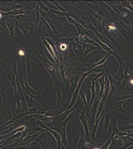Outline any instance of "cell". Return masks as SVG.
I'll list each match as a JSON object with an SVG mask.
<instances>
[{
    "label": "cell",
    "mask_w": 133,
    "mask_h": 149,
    "mask_svg": "<svg viewBox=\"0 0 133 149\" xmlns=\"http://www.w3.org/2000/svg\"><path fill=\"white\" fill-rule=\"evenodd\" d=\"M110 55L111 54L110 53H107V54L102 59H101L100 60L97 62H96V63H95L94 64H91V67L89 68V71H90L91 69H93V68H95V67H96L97 66H100V65H101L104 64L105 61H106V60L109 57Z\"/></svg>",
    "instance_id": "44"
},
{
    "label": "cell",
    "mask_w": 133,
    "mask_h": 149,
    "mask_svg": "<svg viewBox=\"0 0 133 149\" xmlns=\"http://www.w3.org/2000/svg\"><path fill=\"white\" fill-rule=\"evenodd\" d=\"M112 139V138L111 137V138L107 142L105 143L103 145H102L101 147L100 148V149H108V147L109 146V145L111 143Z\"/></svg>",
    "instance_id": "53"
},
{
    "label": "cell",
    "mask_w": 133,
    "mask_h": 149,
    "mask_svg": "<svg viewBox=\"0 0 133 149\" xmlns=\"http://www.w3.org/2000/svg\"><path fill=\"white\" fill-rule=\"evenodd\" d=\"M29 14L31 15V21L36 25V29L38 24H39L41 17H40V13L39 12V8L38 6H37L36 9H34L33 10L29 12Z\"/></svg>",
    "instance_id": "32"
},
{
    "label": "cell",
    "mask_w": 133,
    "mask_h": 149,
    "mask_svg": "<svg viewBox=\"0 0 133 149\" xmlns=\"http://www.w3.org/2000/svg\"><path fill=\"white\" fill-rule=\"evenodd\" d=\"M79 94L80 98H81V100H82V102H83L84 104V106L86 107V109H88V104H87V102H86V95L84 94V93L83 92V91H81V90H80Z\"/></svg>",
    "instance_id": "50"
},
{
    "label": "cell",
    "mask_w": 133,
    "mask_h": 149,
    "mask_svg": "<svg viewBox=\"0 0 133 149\" xmlns=\"http://www.w3.org/2000/svg\"><path fill=\"white\" fill-rule=\"evenodd\" d=\"M48 2H50L51 3H53V5L56 6V7H57L58 8H59L60 10H61L62 12H64V13H67V12L66 11V10L64 9V8H63L62 6H61L59 4V3L57 2V1H48Z\"/></svg>",
    "instance_id": "51"
},
{
    "label": "cell",
    "mask_w": 133,
    "mask_h": 149,
    "mask_svg": "<svg viewBox=\"0 0 133 149\" xmlns=\"http://www.w3.org/2000/svg\"><path fill=\"white\" fill-rule=\"evenodd\" d=\"M24 60L26 66V74L29 75L33 76L36 73L38 64L36 61L31 59L29 56L25 58Z\"/></svg>",
    "instance_id": "19"
},
{
    "label": "cell",
    "mask_w": 133,
    "mask_h": 149,
    "mask_svg": "<svg viewBox=\"0 0 133 149\" xmlns=\"http://www.w3.org/2000/svg\"><path fill=\"white\" fill-rule=\"evenodd\" d=\"M10 128V127H3V128H2V127H0V131L2 130L3 129H8Z\"/></svg>",
    "instance_id": "54"
},
{
    "label": "cell",
    "mask_w": 133,
    "mask_h": 149,
    "mask_svg": "<svg viewBox=\"0 0 133 149\" xmlns=\"http://www.w3.org/2000/svg\"><path fill=\"white\" fill-rule=\"evenodd\" d=\"M133 77V72L131 69L128 67L125 68L124 72V80H129Z\"/></svg>",
    "instance_id": "48"
},
{
    "label": "cell",
    "mask_w": 133,
    "mask_h": 149,
    "mask_svg": "<svg viewBox=\"0 0 133 149\" xmlns=\"http://www.w3.org/2000/svg\"><path fill=\"white\" fill-rule=\"evenodd\" d=\"M98 81L95 82V83H93L91 84V85H90L88 86V88L91 91V109L92 107V106L93 105V103L94 102V100L95 99V97L97 94H96V90H95V85H96V83Z\"/></svg>",
    "instance_id": "40"
},
{
    "label": "cell",
    "mask_w": 133,
    "mask_h": 149,
    "mask_svg": "<svg viewBox=\"0 0 133 149\" xmlns=\"http://www.w3.org/2000/svg\"><path fill=\"white\" fill-rule=\"evenodd\" d=\"M81 74H75L70 77V78L67 79L68 83H70V94L72 95L76 91V88L78 86V83L79 81V79L81 78Z\"/></svg>",
    "instance_id": "26"
},
{
    "label": "cell",
    "mask_w": 133,
    "mask_h": 149,
    "mask_svg": "<svg viewBox=\"0 0 133 149\" xmlns=\"http://www.w3.org/2000/svg\"><path fill=\"white\" fill-rule=\"evenodd\" d=\"M42 17L46 20L54 34L58 38H72L78 36L77 27L69 24L66 17H59L51 12L45 13L39 9Z\"/></svg>",
    "instance_id": "1"
},
{
    "label": "cell",
    "mask_w": 133,
    "mask_h": 149,
    "mask_svg": "<svg viewBox=\"0 0 133 149\" xmlns=\"http://www.w3.org/2000/svg\"><path fill=\"white\" fill-rule=\"evenodd\" d=\"M93 32H94L95 36L98 37V39L101 41V42L104 43V44L106 45L107 46H108L114 52L118 53L117 52V50L115 46H114V45L113 43L111 42L110 40L108 39V38H107L105 36L101 34V33H100L96 30L93 31Z\"/></svg>",
    "instance_id": "23"
},
{
    "label": "cell",
    "mask_w": 133,
    "mask_h": 149,
    "mask_svg": "<svg viewBox=\"0 0 133 149\" xmlns=\"http://www.w3.org/2000/svg\"><path fill=\"white\" fill-rule=\"evenodd\" d=\"M8 79L5 70L0 65V95L4 97H6V86Z\"/></svg>",
    "instance_id": "18"
},
{
    "label": "cell",
    "mask_w": 133,
    "mask_h": 149,
    "mask_svg": "<svg viewBox=\"0 0 133 149\" xmlns=\"http://www.w3.org/2000/svg\"><path fill=\"white\" fill-rule=\"evenodd\" d=\"M91 3H94L98 6V7H99L100 9L106 14V15L108 17V19L110 18V19L113 20L115 22H117L119 20H122L123 22V19L121 17H120L113 11V10L111 9L107 3H105L104 1H93Z\"/></svg>",
    "instance_id": "10"
},
{
    "label": "cell",
    "mask_w": 133,
    "mask_h": 149,
    "mask_svg": "<svg viewBox=\"0 0 133 149\" xmlns=\"http://www.w3.org/2000/svg\"><path fill=\"white\" fill-rule=\"evenodd\" d=\"M68 62L69 63V65L67 68L66 73H67V76L66 79L70 78V77L75 74H81L83 73H86L89 71V68L91 67V64L87 63L84 64L81 62H77L68 59Z\"/></svg>",
    "instance_id": "7"
},
{
    "label": "cell",
    "mask_w": 133,
    "mask_h": 149,
    "mask_svg": "<svg viewBox=\"0 0 133 149\" xmlns=\"http://www.w3.org/2000/svg\"><path fill=\"white\" fill-rule=\"evenodd\" d=\"M74 39L72 38H60L56 41L58 59L60 65H65V62L68 61L70 45L74 40Z\"/></svg>",
    "instance_id": "5"
},
{
    "label": "cell",
    "mask_w": 133,
    "mask_h": 149,
    "mask_svg": "<svg viewBox=\"0 0 133 149\" xmlns=\"http://www.w3.org/2000/svg\"><path fill=\"white\" fill-rule=\"evenodd\" d=\"M74 41L78 44H80L81 45L84 46L86 44H93L95 46H100V45L97 43L93 39L89 38L88 37V36H86L79 35L75 38Z\"/></svg>",
    "instance_id": "22"
},
{
    "label": "cell",
    "mask_w": 133,
    "mask_h": 149,
    "mask_svg": "<svg viewBox=\"0 0 133 149\" xmlns=\"http://www.w3.org/2000/svg\"><path fill=\"white\" fill-rule=\"evenodd\" d=\"M72 49L78 57L80 62L84 64H86L88 63L85 61L84 59V53L86 46L81 45L73 41L72 42Z\"/></svg>",
    "instance_id": "17"
},
{
    "label": "cell",
    "mask_w": 133,
    "mask_h": 149,
    "mask_svg": "<svg viewBox=\"0 0 133 149\" xmlns=\"http://www.w3.org/2000/svg\"><path fill=\"white\" fill-rule=\"evenodd\" d=\"M122 138H123V142L124 143V147L123 148V149H126L128 146L133 144V139L129 136L122 137Z\"/></svg>",
    "instance_id": "46"
},
{
    "label": "cell",
    "mask_w": 133,
    "mask_h": 149,
    "mask_svg": "<svg viewBox=\"0 0 133 149\" xmlns=\"http://www.w3.org/2000/svg\"><path fill=\"white\" fill-rule=\"evenodd\" d=\"M20 57L19 50L15 44L10 43L0 54V65L5 70L13 91L17 89V62Z\"/></svg>",
    "instance_id": "2"
},
{
    "label": "cell",
    "mask_w": 133,
    "mask_h": 149,
    "mask_svg": "<svg viewBox=\"0 0 133 149\" xmlns=\"http://www.w3.org/2000/svg\"><path fill=\"white\" fill-rule=\"evenodd\" d=\"M115 95H116V99L110 102L116 101H124L129 98H133V91H121Z\"/></svg>",
    "instance_id": "28"
},
{
    "label": "cell",
    "mask_w": 133,
    "mask_h": 149,
    "mask_svg": "<svg viewBox=\"0 0 133 149\" xmlns=\"http://www.w3.org/2000/svg\"><path fill=\"white\" fill-rule=\"evenodd\" d=\"M86 146V142L85 141L84 137L83 126H82L81 128V137H80V139H79V142L78 143L77 149H85Z\"/></svg>",
    "instance_id": "41"
},
{
    "label": "cell",
    "mask_w": 133,
    "mask_h": 149,
    "mask_svg": "<svg viewBox=\"0 0 133 149\" xmlns=\"http://www.w3.org/2000/svg\"><path fill=\"white\" fill-rule=\"evenodd\" d=\"M76 27H77V29L78 31V36L82 35V36H89L90 37H91L90 32H89V30L85 29L80 24L78 23L77 26H76Z\"/></svg>",
    "instance_id": "38"
},
{
    "label": "cell",
    "mask_w": 133,
    "mask_h": 149,
    "mask_svg": "<svg viewBox=\"0 0 133 149\" xmlns=\"http://www.w3.org/2000/svg\"><path fill=\"white\" fill-rule=\"evenodd\" d=\"M45 131H46L45 129H42V130L40 131L35 134H32L31 135L26 136L24 139V145L27 146L31 149V146H30L31 143L33 142L36 141V140L38 139L39 135Z\"/></svg>",
    "instance_id": "27"
},
{
    "label": "cell",
    "mask_w": 133,
    "mask_h": 149,
    "mask_svg": "<svg viewBox=\"0 0 133 149\" xmlns=\"http://www.w3.org/2000/svg\"><path fill=\"white\" fill-rule=\"evenodd\" d=\"M25 8H22L19 9H14L13 10L8 13H3L2 12V17L4 16H8V15H12V16H16V15H24L26 14L27 12H25Z\"/></svg>",
    "instance_id": "35"
},
{
    "label": "cell",
    "mask_w": 133,
    "mask_h": 149,
    "mask_svg": "<svg viewBox=\"0 0 133 149\" xmlns=\"http://www.w3.org/2000/svg\"><path fill=\"white\" fill-rule=\"evenodd\" d=\"M120 3L122 7L128 9V10L133 12V6L132 5V3H130V1H120Z\"/></svg>",
    "instance_id": "47"
},
{
    "label": "cell",
    "mask_w": 133,
    "mask_h": 149,
    "mask_svg": "<svg viewBox=\"0 0 133 149\" xmlns=\"http://www.w3.org/2000/svg\"><path fill=\"white\" fill-rule=\"evenodd\" d=\"M79 98L78 100L77 101L76 104L74 106L72 109H66L62 113H61L60 115H59V116L55 117L54 120L53 121L52 123H61L63 121H64L74 110L77 109V107L78 106V103H79Z\"/></svg>",
    "instance_id": "20"
},
{
    "label": "cell",
    "mask_w": 133,
    "mask_h": 149,
    "mask_svg": "<svg viewBox=\"0 0 133 149\" xmlns=\"http://www.w3.org/2000/svg\"><path fill=\"white\" fill-rule=\"evenodd\" d=\"M86 49L84 51V56L88 54L89 53L91 52L96 50H103L102 48L100 46H95L93 44H86Z\"/></svg>",
    "instance_id": "39"
},
{
    "label": "cell",
    "mask_w": 133,
    "mask_h": 149,
    "mask_svg": "<svg viewBox=\"0 0 133 149\" xmlns=\"http://www.w3.org/2000/svg\"><path fill=\"white\" fill-rule=\"evenodd\" d=\"M15 26L22 31L27 39H31V37L29 36V32L31 30L35 31L36 29V25L33 22L27 21H16Z\"/></svg>",
    "instance_id": "11"
},
{
    "label": "cell",
    "mask_w": 133,
    "mask_h": 149,
    "mask_svg": "<svg viewBox=\"0 0 133 149\" xmlns=\"http://www.w3.org/2000/svg\"><path fill=\"white\" fill-rule=\"evenodd\" d=\"M31 116L33 117L34 118L40 121L45 124L48 122H52L54 120V119L55 118V117L46 116L44 114H34Z\"/></svg>",
    "instance_id": "36"
},
{
    "label": "cell",
    "mask_w": 133,
    "mask_h": 149,
    "mask_svg": "<svg viewBox=\"0 0 133 149\" xmlns=\"http://www.w3.org/2000/svg\"><path fill=\"white\" fill-rule=\"evenodd\" d=\"M66 18L67 19L68 22H69V24L74 25L75 26H77V24H78V22H77L76 20H75L74 19H73V18L71 17L70 16H67Z\"/></svg>",
    "instance_id": "52"
},
{
    "label": "cell",
    "mask_w": 133,
    "mask_h": 149,
    "mask_svg": "<svg viewBox=\"0 0 133 149\" xmlns=\"http://www.w3.org/2000/svg\"><path fill=\"white\" fill-rule=\"evenodd\" d=\"M91 72H88L86 73H83V74L81 75V78L79 79V81L78 83V86L76 88V91H75L74 93L72 95V99L71 100V103L69 105V107H68V109H72V107H74L75 105V103H76L77 102V100L78 99V97L79 95V93L80 90H81V85L83 83V82L84 81V79L87 77L89 75V74H91Z\"/></svg>",
    "instance_id": "13"
},
{
    "label": "cell",
    "mask_w": 133,
    "mask_h": 149,
    "mask_svg": "<svg viewBox=\"0 0 133 149\" xmlns=\"http://www.w3.org/2000/svg\"><path fill=\"white\" fill-rule=\"evenodd\" d=\"M107 80H108V75H107V73H105L104 75H103L102 76H101L98 80V81L99 82V83L100 85V94L97 97L98 100L99 101L101 100L102 97L105 86L107 83Z\"/></svg>",
    "instance_id": "29"
},
{
    "label": "cell",
    "mask_w": 133,
    "mask_h": 149,
    "mask_svg": "<svg viewBox=\"0 0 133 149\" xmlns=\"http://www.w3.org/2000/svg\"><path fill=\"white\" fill-rule=\"evenodd\" d=\"M115 23L116 24L118 31L121 34L126 36H131L132 34H133L130 26L126 25L123 21L119 20Z\"/></svg>",
    "instance_id": "24"
},
{
    "label": "cell",
    "mask_w": 133,
    "mask_h": 149,
    "mask_svg": "<svg viewBox=\"0 0 133 149\" xmlns=\"http://www.w3.org/2000/svg\"><path fill=\"white\" fill-rule=\"evenodd\" d=\"M5 24L8 27L9 32H10V36L11 38V40L13 41L14 44L16 46L17 49L19 50L20 49V47L18 46L17 43L16 42L15 36V26H15V21L13 19L9 18L6 20Z\"/></svg>",
    "instance_id": "21"
},
{
    "label": "cell",
    "mask_w": 133,
    "mask_h": 149,
    "mask_svg": "<svg viewBox=\"0 0 133 149\" xmlns=\"http://www.w3.org/2000/svg\"><path fill=\"white\" fill-rule=\"evenodd\" d=\"M72 117V115H70L67 118L62 122L59 123H53L54 127L50 128L51 129L55 131L61 136L62 138V143L65 147L67 149L68 144L67 139V133H66V126L68 123L70 119Z\"/></svg>",
    "instance_id": "9"
},
{
    "label": "cell",
    "mask_w": 133,
    "mask_h": 149,
    "mask_svg": "<svg viewBox=\"0 0 133 149\" xmlns=\"http://www.w3.org/2000/svg\"><path fill=\"white\" fill-rule=\"evenodd\" d=\"M14 117L13 112L7 105V98L0 95V127Z\"/></svg>",
    "instance_id": "8"
},
{
    "label": "cell",
    "mask_w": 133,
    "mask_h": 149,
    "mask_svg": "<svg viewBox=\"0 0 133 149\" xmlns=\"http://www.w3.org/2000/svg\"><path fill=\"white\" fill-rule=\"evenodd\" d=\"M27 74L25 73L24 75V84L20 83V85L21 87L22 88V90L24 91L25 93L29 95L31 98V105H32V100H36V102L39 103L40 106L43 107V108L48 110H50L49 107L46 103L44 99L43 98L41 95V92L43 90V88H41L39 91H36L33 89H32L31 86H29V84L27 83Z\"/></svg>",
    "instance_id": "4"
},
{
    "label": "cell",
    "mask_w": 133,
    "mask_h": 149,
    "mask_svg": "<svg viewBox=\"0 0 133 149\" xmlns=\"http://www.w3.org/2000/svg\"><path fill=\"white\" fill-rule=\"evenodd\" d=\"M124 103V101H116L115 102L114 104H113V107L111 108V110L117 111L122 112L125 113H127L129 114L130 113H129L126 111H125L124 109L122 108V105Z\"/></svg>",
    "instance_id": "37"
},
{
    "label": "cell",
    "mask_w": 133,
    "mask_h": 149,
    "mask_svg": "<svg viewBox=\"0 0 133 149\" xmlns=\"http://www.w3.org/2000/svg\"><path fill=\"white\" fill-rule=\"evenodd\" d=\"M105 74L104 73H91V74H89L85 79L84 81L86 85L90 86V83L92 84L93 83H95L98 81L99 78H100L103 75Z\"/></svg>",
    "instance_id": "31"
},
{
    "label": "cell",
    "mask_w": 133,
    "mask_h": 149,
    "mask_svg": "<svg viewBox=\"0 0 133 149\" xmlns=\"http://www.w3.org/2000/svg\"><path fill=\"white\" fill-rule=\"evenodd\" d=\"M104 2L123 20H124V19L125 17H126L128 16V15H127V13L126 12L122 10L121 8L120 7V5H121L120 1L119 2H117V1H104Z\"/></svg>",
    "instance_id": "16"
},
{
    "label": "cell",
    "mask_w": 133,
    "mask_h": 149,
    "mask_svg": "<svg viewBox=\"0 0 133 149\" xmlns=\"http://www.w3.org/2000/svg\"><path fill=\"white\" fill-rule=\"evenodd\" d=\"M34 36H38L39 37H44L51 39L56 42L59 39L56 37L49 24L46 22L44 17H41L39 24L36 30L34 31L31 38Z\"/></svg>",
    "instance_id": "6"
},
{
    "label": "cell",
    "mask_w": 133,
    "mask_h": 149,
    "mask_svg": "<svg viewBox=\"0 0 133 149\" xmlns=\"http://www.w3.org/2000/svg\"><path fill=\"white\" fill-rule=\"evenodd\" d=\"M41 39H42V42H43V44L44 45V46L46 48L47 50L48 51L49 53L52 56L53 58L54 59V60L55 61L56 63H57L58 67H59L60 65V62H59V60H58L57 57V56H56L55 54V53H54V51L53 50L51 46L49 44V43L45 39L43 38H42V37H41Z\"/></svg>",
    "instance_id": "34"
},
{
    "label": "cell",
    "mask_w": 133,
    "mask_h": 149,
    "mask_svg": "<svg viewBox=\"0 0 133 149\" xmlns=\"http://www.w3.org/2000/svg\"><path fill=\"white\" fill-rule=\"evenodd\" d=\"M107 74L108 75V79L109 81L110 86L111 90L110 96H112V95H115L116 93L117 89L118 88V87L121 84L116 81V80H115L114 78L111 76L109 71L107 72Z\"/></svg>",
    "instance_id": "30"
},
{
    "label": "cell",
    "mask_w": 133,
    "mask_h": 149,
    "mask_svg": "<svg viewBox=\"0 0 133 149\" xmlns=\"http://www.w3.org/2000/svg\"><path fill=\"white\" fill-rule=\"evenodd\" d=\"M113 56L117 60V61L119 62V64L118 73L116 75V76L114 78L116 81L121 84L124 79V72H125L126 66H125L124 62L122 59L120 55L118 54V53L115 54Z\"/></svg>",
    "instance_id": "14"
},
{
    "label": "cell",
    "mask_w": 133,
    "mask_h": 149,
    "mask_svg": "<svg viewBox=\"0 0 133 149\" xmlns=\"http://www.w3.org/2000/svg\"><path fill=\"white\" fill-rule=\"evenodd\" d=\"M78 110V114L79 116V119L81 120V122L82 123V126L84 128L86 133V137L88 140H89L90 138V134H89L88 127V122H87V118H86V115L85 114L86 112L84 109L81 110L80 109H77Z\"/></svg>",
    "instance_id": "25"
},
{
    "label": "cell",
    "mask_w": 133,
    "mask_h": 149,
    "mask_svg": "<svg viewBox=\"0 0 133 149\" xmlns=\"http://www.w3.org/2000/svg\"><path fill=\"white\" fill-rule=\"evenodd\" d=\"M109 66L110 63L109 62H105L101 65L93 68L90 71L91 72V73H107V72L109 71L108 69L109 68Z\"/></svg>",
    "instance_id": "33"
},
{
    "label": "cell",
    "mask_w": 133,
    "mask_h": 149,
    "mask_svg": "<svg viewBox=\"0 0 133 149\" xmlns=\"http://www.w3.org/2000/svg\"><path fill=\"white\" fill-rule=\"evenodd\" d=\"M36 125H38L41 128L43 129H45L46 131H49L50 132L51 134H52L53 136H54V138H55L56 140L57 141V148L56 149H61V147L62 145V138H61V136L57 132H56L55 131L51 129L50 128L47 127L45 124L43 123V122L40 121L36 120Z\"/></svg>",
    "instance_id": "15"
},
{
    "label": "cell",
    "mask_w": 133,
    "mask_h": 149,
    "mask_svg": "<svg viewBox=\"0 0 133 149\" xmlns=\"http://www.w3.org/2000/svg\"><path fill=\"white\" fill-rule=\"evenodd\" d=\"M36 1L39 8H40V10L45 13H48L49 12V8L46 6L43 2H42L41 1Z\"/></svg>",
    "instance_id": "49"
},
{
    "label": "cell",
    "mask_w": 133,
    "mask_h": 149,
    "mask_svg": "<svg viewBox=\"0 0 133 149\" xmlns=\"http://www.w3.org/2000/svg\"><path fill=\"white\" fill-rule=\"evenodd\" d=\"M8 3L6 6L7 7L10 6L13 8V10L15 9V6L17 4H20L24 6V8L31 10L36 9L38 5L36 1H8Z\"/></svg>",
    "instance_id": "12"
},
{
    "label": "cell",
    "mask_w": 133,
    "mask_h": 149,
    "mask_svg": "<svg viewBox=\"0 0 133 149\" xmlns=\"http://www.w3.org/2000/svg\"><path fill=\"white\" fill-rule=\"evenodd\" d=\"M36 141L38 143H39L41 146L42 149H53L47 142V138H45L44 140L38 138Z\"/></svg>",
    "instance_id": "43"
},
{
    "label": "cell",
    "mask_w": 133,
    "mask_h": 149,
    "mask_svg": "<svg viewBox=\"0 0 133 149\" xmlns=\"http://www.w3.org/2000/svg\"><path fill=\"white\" fill-rule=\"evenodd\" d=\"M15 101V112L13 115L14 119H19L22 117L29 115V107L23 92L22 88L20 86L18 78H17V89L14 91Z\"/></svg>",
    "instance_id": "3"
},
{
    "label": "cell",
    "mask_w": 133,
    "mask_h": 149,
    "mask_svg": "<svg viewBox=\"0 0 133 149\" xmlns=\"http://www.w3.org/2000/svg\"><path fill=\"white\" fill-rule=\"evenodd\" d=\"M49 12L55 14L56 15H57L59 17H67V16H69L68 12L64 13V12H62L61 10H55L51 9V8H49Z\"/></svg>",
    "instance_id": "45"
},
{
    "label": "cell",
    "mask_w": 133,
    "mask_h": 149,
    "mask_svg": "<svg viewBox=\"0 0 133 149\" xmlns=\"http://www.w3.org/2000/svg\"><path fill=\"white\" fill-rule=\"evenodd\" d=\"M61 149H67V148L63 145H62V147H61Z\"/></svg>",
    "instance_id": "55"
},
{
    "label": "cell",
    "mask_w": 133,
    "mask_h": 149,
    "mask_svg": "<svg viewBox=\"0 0 133 149\" xmlns=\"http://www.w3.org/2000/svg\"><path fill=\"white\" fill-rule=\"evenodd\" d=\"M15 149H17V148H15Z\"/></svg>",
    "instance_id": "58"
},
{
    "label": "cell",
    "mask_w": 133,
    "mask_h": 149,
    "mask_svg": "<svg viewBox=\"0 0 133 149\" xmlns=\"http://www.w3.org/2000/svg\"><path fill=\"white\" fill-rule=\"evenodd\" d=\"M3 48H4V47L2 48H0V50H2V49H3ZM0 54H1V53H0Z\"/></svg>",
    "instance_id": "56"
},
{
    "label": "cell",
    "mask_w": 133,
    "mask_h": 149,
    "mask_svg": "<svg viewBox=\"0 0 133 149\" xmlns=\"http://www.w3.org/2000/svg\"><path fill=\"white\" fill-rule=\"evenodd\" d=\"M105 113H106V116H105V119L104 124V127L105 134H106L109 125L110 121V113L109 112V109L107 107Z\"/></svg>",
    "instance_id": "42"
},
{
    "label": "cell",
    "mask_w": 133,
    "mask_h": 149,
    "mask_svg": "<svg viewBox=\"0 0 133 149\" xmlns=\"http://www.w3.org/2000/svg\"><path fill=\"white\" fill-rule=\"evenodd\" d=\"M0 149H3V147L1 148H0Z\"/></svg>",
    "instance_id": "57"
}]
</instances>
